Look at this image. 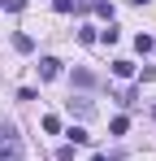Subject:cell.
I'll return each instance as SVG.
<instances>
[{"instance_id":"obj_1","label":"cell","mask_w":156,"mask_h":161,"mask_svg":"<svg viewBox=\"0 0 156 161\" xmlns=\"http://www.w3.org/2000/svg\"><path fill=\"white\" fill-rule=\"evenodd\" d=\"M18 153H22L18 135H13V126H4L0 131V161H18Z\"/></svg>"},{"instance_id":"obj_2","label":"cell","mask_w":156,"mask_h":161,"mask_svg":"<svg viewBox=\"0 0 156 161\" xmlns=\"http://www.w3.org/2000/svg\"><path fill=\"white\" fill-rule=\"evenodd\" d=\"M56 74H61V61L56 57H44L39 61V79H56Z\"/></svg>"},{"instance_id":"obj_3","label":"cell","mask_w":156,"mask_h":161,"mask_svg":"<svg viewBox=\"0 0 156 161\" xmlns=\"http://www.w3.org/2000/svg\"><path fill=\"white\" fill-rule=\"evenodd\" d=\"M70 113H78V118H91L96 109H91V100H82V96H74V100H70Z\"/></svg>"},{"instance_id":"obj_4","label":"cell","mask_w":156,"mask_h":161,"mask_svg":"<svg viewBox=\"0 0 156 161\" xmlns=\"http://www.w3.org/2000/svg\"><path fill=\"white\" fill-rule=\"evenodd\" d=\"M65 135H70V144H91V135L82 131V126H70V131H65Z\"/></svg>"},{"instance_id":"obj_5","label":"cell","mask_w":156,"mask_h":161,"mask_svg":"<svg viewBox=\"0 0 156 161\" xmlns=\"http://www.w3.org/2000/svg\"><path fill=\"white\" fill-rule=\"evenodd\" d=\"M91 9H96L100 18H108V22H113V4H108V0H91Z\"/></svg>"},{"instance_id":"obj_6","label":"cell","mask_w":156,"mask_h":161,"mask_svg":"<svg viewBox=\"0 0 156 161\" xmlns=\"http://www.w3.org/2000/svg\"><path fill=\"white\" fill-rule=\"evenodd\" d=\"M13 48H18V53H30L35 39H30V35H13Z\"/></svg>"},{"instance_id":"obj_7","label":"cell","mask_w":156,"mask_h":161,"mask_svg":"<svg viewBox=\"0 0 156 161\" xmlns=\"http://www.w3.org/2000/svg\"><path fill=\"white\" fill-rule=\"evenodd\" d=\"M130 70H134L130 61H113V74H117V79H130Z\"/></svg>"},{"instance_id":"obj_8","label":"cell","mask_w":156,"mask_h":161,"mask_svg":"<svg viewBox=\"0 0 156 161\" xmlns=\"http://www.w3.org/2000/svg\"><path fill=\"white\" fill-rule=\"evenodd\" d=\"M74 83H78V87H91L96 79H91V70H74Z\"/></svg>"},{"instance_id":"obj_9","label":"cell","mask_w":156,"mask_h":161,"mask_svg":"<svg viewBox=\"0 0 156 161\" xmlns=\"http://www.w3.org/2000/svg\"><path fill=\"white\" fill-rule=\"evenodd\" d=\"M44 131H48V135H56V131H61V118H52V113H48V118H44Z\"/></svg>"},{"instance_id":"obj_10","label":"cell","mask_w":156,"mask_h":161,"mask_svg":"<svg viewBox=\"0 0 156 161\" xmlns=\"http://www.w3.org/2000/svg\"><path fill=\"white\" fill-rule=\"evenodd\" d=\"M52 9H56V13H70V9H74V0H52Z\"/></svg>"},{"instance_id":"obj_11","label":"cell","mask_w":156,"mask_h":161,"mask_svg":"<svg viewBox=\"0 0 156 161\" xmlns=\"http://www.w3.org/2000/svg\"><path fill=\"white\" fill-rule=\"evenodd\" d=\"M22 4H26V0H4V9H9V13H22Z\"/></svg>"},{"instance_id":"obj_12","label":"cell","mask_w":156,"mask_h":161,"mask_svg":"<svg viewBox=\"0 0 156 161\" xmlns=\"http://www.w3.org/2000/svg\"><path fill=\"white\" fill-rule=\"evenodd\" d=\"M91 161H108V157H100V153H96V157H91Z\"/></svg>"},{"instance_id":"obj_13","label":"cell","mask_w":156,"mask_h":161,"mask_svg":"<svg viewBox=\"0 0 156 161\" xmlns=\"http://www.w3.org/2000/svg\"><path fill=\"white\" fill-rule=\"evenodd\" d=\"M134 4H148V0H134Z\"/></svg>"}]
</instances>
